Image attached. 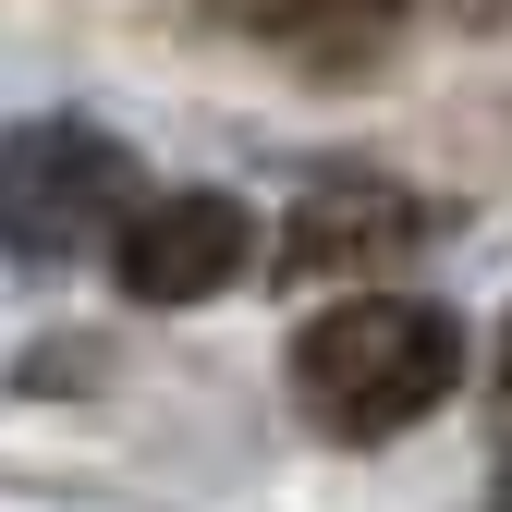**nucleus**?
I'll return each instance as SVG.
<instances>
[{
  "instance_id": "39448f33",
  "label": "nucleus",
  "mask_w": 512,
  "mask_h": 512,
  "mask_svg": "<svg viewBox=\"0 0 512 512\" xmlns=\"http://www.w3.org/2000/svg\"><path fill=\"white\" fill-rule=\"evenodd\" d=\"M220 25L269 37L293 61H366V49H391L403 0H220Z\"/></svg>"
},
{
  "instance_id": "f257e3e1",
  "label": "nucleus",
  "mask_w": 512,
  "mask_h": 512,
  "mask_svg": "<svg viewBox=\"0 0 512 512\" xmlns=\"http://www.w3.org/2000/svg\"><path fill=\"white\" fill-rule=\"evenodd\" d=\"M464 378V317L427 293H342L293 330V403L330 439H403L415 415L452 403Z\"/></svg>"
},
{
  "instance_id": "0eeeda50",
  "label": "nucleus",
  "mask_w": 512,
  "mask_h": 512,
  "mask_svg": "<svg viewBox=\"0 0 512 512\" xmlns=\"http://www.w3.org/2000/svg\"><path fill=\"white\" fill-rule=\"evenodd\" d=\"M500 415H512V330H500Z\"/></svg>"
},
{
  "instance_id": "423d86ee",
  "label": "nucleus",
  "mask_w": 512,
  "mask_h": 512,
  "mask_svg": "<svg viewBox=\"0 0 512 512\" xmlns=\"http://www.w3.org/2000/svg\"><path fill=\"white\" fill-rule=\"evenodd\" d=\"M452 13H464V25H512V0H452Z\"/></svg>"
},
{
  "instance_id": "20e7f679",
  "label": "nucleus",
  "mask_w": 512,
  "mask_h": 512,
  "mask_svg": "<svg viewBox=\"0 0 512 512\" xmlns=\"http://www.w3.org/2000/svg\"><path fill=\"white\" fill-rule=\"evenodd\" d=\"M427 244V196L403 183H317L281 232V269L293 281H354V269H391V256Z\"/></svg>"
},
{
  "instance_id": "6e6552de",
  "label": "nucleus",
  "mask_w": 512,
  "mask_h": 512,
  "mask_svg": "<svg viewBox=\"0 0 512 512\" xmlns=\"http://www.w3.org/2000/svg\"><path fill=\"white\" fill-rule=\"evenodd\" d=\"M500 512H512V476H500Z\"/></svg>"
},
{
  "instance_id": "7ed1b4c3",
  "label": "nucleus",
  "mask_w": 512,
  "mask_h": 512,
  "mask_svg": "<svg viewBox=\"0 0 512 512\" xmlns=\"http://www.w3.org/2000/svg\"><path fill=\"white\" fill-rule=\"evenodd\" d=\"M110 269L135 305H208L256 269V220L232 196H208V183H183V196H147L110 220Z\"/></svg>"
},
{
  "instance_id": "f03ea898",
  "label": "nucleus",
  "mask_w": 512,
  "mask_h": 512,
  "mask_svg": "<svg viewBox=\"0 0 512 512\" xmlns=\"http://www.w3.org/2000/svg\"><path fill=\"white\" fill-rule=\"evenodd\" d=\"M135 159L98 122H13L0 135V256H74L122 220Z\"/></svg>"
}]
</instances>
